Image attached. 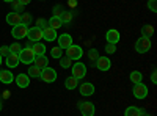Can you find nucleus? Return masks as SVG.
Masks as SVG:
<instances>
[{
	"label": "nucleus",
	"mask_w": 157,
	"mask_h": 116,
	"mask_svg": "<svg viewBox=\"0 0 157 116\" xmlns=\"http://www.w3.org/2000/svg\"><path fill=\"white\" fill-rule=\"evenodd\" d=\"M60 19H61L63 24H71V22H72V13H71V11H63L61 16H60Z\"/></svg>",
	"instance_id": "27"
},
{
	"label": "nucleus",
	"mask_w": 157,
	"mask_h": 116,
	"mask_svg": "<svg viewBox=\"0 0 157 116\" xmlns=\"http://www.w3.org/2000/svg\"><path fill=\"white\" fill-rule=\"evenodd\" d=\"M10 54V47L8 46H2L0 47V55H2V58H6Z\"/></svg>",
	"instance_id": "33"
},
{
	"label": "nucleus",
	"mask_w": 157,
	"mask_h": 116,
	"mask_svg": "<svg viewBox=\"0 0 157 116\" xmlns=\"http://www.w3.org/2000/svg\"><path fill=\"white\" fill-rule=\"evenodd\" d=\"M96 66H98L99 71H109L110 66H112V61H110V58H107V57H98Z\"/></svg>",
	"instance_id": "11"
},
{
	"label": "nucleus",
	"mask_w": 157,
	"mask_h": 116,
	"mask_svg": "<svg viewBox=\"0 0 157 116\" xmlns=\"http://www.w3.org/2000/svg\"><path fill=\"white\" fill-rule=\"evenodd\" d=\"M78 108H80V113L82 116H94V105L91 102H86V100H82L78 102Z\"/></svg>",
	"instance_id": "5"
},
{
	"label": "nucleus",
	"mask_w": 157,
	"mask_h": 116,
	"mask_svg": "<svg viewBox=\"0 0 157 116\" xmlns=\"http://www.w3.org/2000/svg\"><path fill=\"white\" fill-rule=\"evenodd\" d=\"M8 47H10V52H13V54H19L21 50H22V46H21L19 43H13V44H10Z\"/></svg>",
	"instance_id": "29"
},
{
	"label": "nucleus",
	"mask_w": 157,
	"mask_h": 116,
	"mask_svg": "<svg viewBox=\"0 0 157 116\" xmlns=\"http://www.w3.org/2000/svg\"><path fill=\"white\" fill-rule=\"evenodd\" d=\"M14 80V75L11 74V71H0V82L2 83H13Z\"/></svg>",
	"instance_id": "18"
},
{
	"label": "nucleus",
	"mask_w": 157,
	"mask_h": 116,
	"mask_svg": "<svg viewBox=\"0 0 157 116\" xmlns=\"http://www.w3.org/2000/svg\"><path fill=\"white\" fill-rule=\"evenodd\" d=\"M60 66L64 68V69L71 68V66H72V60H71L69 57H61V58H60Z\"/></svg>",
	"instance_id": "28"
},
{
	"label": "nucleus",
	"mask_w": 157,
	"mask_h": 116,
	"mask_svg": "<svg viewBox=\"0 0 157 116\" xmlns=\"http://www.w3.org/2000/svg\"><path fill=\"white\" fill-rule=\"evenodd\" d=\"M30 49L33 50V54H35V57H39V55H44V52H46V46H44L43 43H33Z\"/></svg>",
	"instance_id": "17"
},
{
	"label": "nucleus",
	"mask_w": 157,
	"mask_h": 116,
	"mask_svg": "<svg viewBox=\"0 0 157 116\" xmlns=\"http://www.w3.org/2000/svg\"><path fill=\"white\" fill-rule=\"evenodd\" d=\"M14 80H16V85L19 88H27L30 85V77L27 74H19L17 77H14Z\"/></svg>",
	"instance_id": "14"
},
{
	"label": "nucleus",
	"mask_w": 157,
	"mask_h": 116,
	"mask_svg": "<svg viewBox=\"0 0 157 116\" xmlns=\"http://www.w3.org/2000/svg\"><path fill=\"white\" fill-rule=\"evenodd\" d=\"M141 108H138V107H129V108H126V111H124V116H141Z\"/></svg>",
	"instance_id": "23"
},
{
	"label": "nucleus",
	"mask_w": 157,
	"mask_h": 116,
	"mask_svg": "<svg viewBox=\"0 0 157 116\" xmlns=\"http://www.w3.org/2000/svg\"><path fill=\"white\" fill-rule=\"evenodd\" d=\"M94 93V86L91 83H82L80 85V94L82 96H91Z\"/></svg>",
	"instance_id": "20"
},
{
	"label": "nucleus",
	"mask_w": 157,
	"mask_h": 116,
	"mask_svg": "<svg viewBox=\"0 0 157 116\" xmlns=\"http://www.w3.org/2000/svg\"><path fill=\"white\" fill-rule=\"evenodd\" d=\"M69 5L71 6H75V0H69Z\"/></svg>",
	"instance_id": "41"
},
{
	"label": "nucleus",
	"mask_w": 157,
	"mask_h": 116,
	"mask_svg": "<svg viewBox=\"0 0 157 116\" xmlns=\"http://www.w3.org/2000/svg\"><path fill=\"white\" fill-rule=\"evenodd\" d=\"M115 50H116L115 44H107V46H105V52H107V54H115Z\"/></svg>",
	"instance_id": "36"
},
{
	"label": "nucleus",
	"mask_w": 157,
	"mask_h": 116,
	"mask_svg": "<svg viewBox=\"0 0 157 116\" xmlns=\"http://www.w3.org/2000/svg\"><path fill=\"white\" fill-rule=\"evenodd\" d=\"M27 32H29L27 25H25V24H19V25H14V27H13L11 35H13L14 39H22V38L27 36Z\"/></svg>",
	"instance_id": "4"
},
{
	"label": "nucleus",
	"mask_w": 157,
	"mask_h": 116,
	"mask_svg": "<svg viewBox=\"0 0 157 116\" xmlns=\"http://www.w3.org/2000/svg\"><path fill=\"white\" fill-rule=\"evenodd\" d=\"M21 21H22V24L29 25V24L32 22V14H30V13H22V16H21Z\"/></svg>",
	"instance_id": "31"
},
{
	"label": "nucleus",
	"mask_w": 157,
	"mask_h": 116,
	"mask_svg": "<svg viewBox=\"0 0 157 116\" xmlns=\"http://www.w3.org/2000/svg\"><path fill=\"white\" fill-rule=\"evenodd\" d=\"M90 58L93 60V61L98 60V52H96V50H90Z\"/></svg>",
	"instance_id": "38"
},
{
	"label": "nucleus",
	"mask_w": 157,
	"mask_h": 116,
	"mask_svg": "<svg viewBox=\"0 0 157 116\" xmlns=\"http://www.w3.org/2000/svg\"><path fill=\"white\" fill-rule=\"evenodd\" d=\"M43 82H46V83H52V82H55L57 80V71L55 69H52V68H44L43 71H41V77H39Z\"/></svg>",
	"instance_id": "3"
},
{
	"label": "nucleus",
	"mask_w": 157,
	"mask_h": 116,
	"mask_svg": "<svg viewBox=\"0 0 157 116\" xmlns=\"http://www.w3.org/2000/svg\"><path fill=\"white\" fill-rule=\"evenodd\" d=\"M66 57H69L71 60H80L82 58V55H83V50H82V47L80 46H69L68 49H66Z\"/></svg>",
	"instance_id": "6"
},
{
	"label": "nucleus",
	"mask_w": 157,
	"mask_h": 116,
	"mask_svg": "<svg viewBox=\"0 0 157 116\" xmlns=\"http://www.w3.org/2000/svg\"><path fill=\"white\" fill-rule=\"evenodd\" d=\"M57 30H54V28H50L49 25L46 28H43V38L46 41H55L57 39V33H55Z\"/></svg>",
	"instance_id": "16"
},
{
	"label": "nucleus",
	"mask_w": 157,
	"mask_h": 116,
	"mask_svg": "<svg viewBox=\"0 0 157 116\" xmlns=\"http://www.w3.org/2000/svg\"><path fill=\"white\" fill-rule=\"evenodd\" d=\"M6 66H8V69H13V68H16L17 64L21 63L19 61V55L17 54H13V52H10L8 54V57H6Z\"/></svg>",
	"instance_id": "13"
},
{
	"label": "nucleus",
	"mask_w": 157,
	"mask_h": 116,
	"mask_svg": "<svg viewBox=\"0 0 157 116\" xmlns=\"http://www.w3.org/2000/svg\"><path fill=\"white\" fill-rule=\"evenodd\" d=\"M141 79H143V74L140 71H132L130 72V82L132 83H140Z\"/></svg>",
	"instance_id": "25"
},
{
	"label": "nucleus",
	"mask_w": 157,
	"mask_h": 116,
	"mask_svg": "<svg viewBox=\"0 0 157 116\" xmlns=\"http://www.w3.org/2000/svg\"><path fill=\"white\" fill-rule=\"evenodd\" d=\"M19 2L22 3V6H25V5H29V3L32 2V0H19Z\"/></svg>",
	"instance_id": "40"
},
{
	"label": "nucleus",
	"mask_w": 157,
	"mask_h": 116,
	"mask_svg": "<svg viewBox=\"0 0 157 116\" xmlns=\"http://www.w3.org/2000/svg\"><path fill=\"white\" fill-rule=\"evenodd\" d=\"M3 2H6V3H11V2H14V0H3Z\"/></svg>",
	"instance_id": "42"
},
{
	"label": "nucleus",
	"mask_w": 157,
	"mask_h": 116,
	"mask_svg": "<svg viewBox=\"0 0 157 116\" xmlns=\"http://www.w3.org/2000/svg\"><path fill=\"white\" fill-rule=\"evenodd\" d=\"M27 38H29L32 43H38L39 39H43V30L38 28V27H32L27 32Z\"/></svg>",
	"instance_id": "9"
},
{
	"label": "nucleus",
	"mask_w": 157,
	"mask_h": 116,
	"mask_svg": "<svg viewBox=\"0 0 157 116\" xmlns=\"http://www.w3.org/2000/svg\"><path fill=\"white\" fill-rule=\"evenodd\" d=\"M17 55H19V61H22L24 64H32L35 60V54L30 47H24Z\"/></svg>",
	"instance_id": "2"
},
{
	"label": "nucleus",
	"mask_w": 157,
	"mask_h": 116,
	"mask_svg": "<svg viewBox=\"0 0 157 116\" xmlns=\"http://www.w3.org/2000/svg\"><path fill=\"white\" fill-rule=\"evenodd\" d=\"M0 64H2V55H0Z\"/></svg>",
	"instance_id": "43"
},
{
	"label": "nucleus",
	"mask_w": 157,
	"mask_h": 116,
	"mask_svg": "<svg viewBox=\"0 0 157 116\" xmlns=\"http://www.w3.org/2000/svg\"><path fill=\"white\" fill-rule=\"evenodd\" d=\"M149 49H151V39H149V38L141 36L140 39H137L135 50H137L138 54H146V52H149Z\"/></svg>",
	"instance_id": "1"
},
{
	"label": "nucleus",
	"mask_w": 157,
	"mask_h": 116,
	"mask_svg": "<svg viewBox=\"0 0 157 116\" xmlns=\"http://www.w3.org/2000/svg\"><path fill=\"white\" fill-rule=\"evenodd\" d=\"M41 71L43 69H39V68H36L35 66V64H33V66H30L29 68V77H35V79H39V77H41Z\"/></svg>",
	"instance_id": "24"
},
{
	"label": "nucleus",
	"mask_w": 157,
	"mask_h": 116,
	"mask_svg": "<svg viewBox=\"0 0 157 116\" xmlns=\"http://www.w3.org/2000/svg\"><path fill=\"white\" fill-rule=\"evenodd\" d=\"M69 46H72V38H71V35H69V33L60 35V38H58V47L63 50V49H68Z\"/></svg>",
	"instance_id": "10"
},
{
	"label": "nucleus",
	"mask_w": 157,
	"mask_h": 116,
	"mask_svg": "<svg viewBox=\"0 0 157 116\" xmlns=\"http://www.w3.org/2000/svg\"><path fill=\"white\" fill-rule=\"evenodd\" d=\"M47 25L50 28H54V30H58L61 25H63V22H61V19L60 17H55V16H52L49 21H47Z\"/></svg>",
	"instance_id": "21"
},
{
	"label": "nucleus",
	"mask_w": 157,
	"mask_h": 116,
	"mask_svg": "<svg viewBox=\"0 0 157 116\" xmlns=\"http://www.w3.org/2000/svg\"><path fill=\"white\" fill-rule=\"evenodd\" d=\"M35 27H38V28H46L47 27V21L46 19H43V17H39L38 21H36V25H35Z\"/></svg>",
	"instance_id": "32"
},
{
	"label": "nucleus",
	"mask_w": 157,
	"mask_h": 116,
	"mask_svg": "<svg viewBox=\"0 0 157 116\" xmlns=\"http://www.w3.org/2000/svg\"><path fill=\"white\" fill-rule=\"evenodd\" d=\"M105 38H107V43H109V44H116L118 41H120V32L115 30V28H112V30L107 32Z\"/></svg>",
	"instance_id": "15"
},
{
	"label": "nucleus",
	"mask_w": 157,
	"mask_h": 116,
	"mask_svg": "<svg viewBox=\"0 0 157 116\" xmlns=\"http://www.w3.org/2000/svg\"><path fill=\"white\" fill-rule=\"evenodd\" d=\"M77 85H78V79H75V77H72V75L68 77L66 82H64V86H66L68 89H75Z\"/></svg>",
	"instance_id": "22"
},
{
	"label": "nucleus",
	"mask_w": 157,
	"mask_h": 116,
	"mask_svg": "<svg viewBox=\"0 0 157 116\" xmlns=\"http://www.w3.org/2000/svg\"><path fill=\"white\" fill-rule=\"evenodd\" d=\"M11 3H13V8H14V13L22 11V3L19 2V0H14V2H11Z\"/></svg>",
	"instance_id": "34"
},
{
	"label": "nucleus",
	"mask_w": 157,
	"mask_h": 116,
	"mask_svg": "<svg viewBox=\"0 0 157 116\" xmlns=\"http://www.w3.org/2000/svg\"><path fill=\"white\" fill-rule=\"evenodd\" d=\"M50 55L54 57V58H61V49L58 47V46H55V47H52V50H50Z\"/></svg>",
	"instance_id": "30"
},
{
	"label": "nucleus",
	"mask_w": 157,
	"mask_h": 116,
	"mask_svg": "<svg viewBox=\"0 0 157 116\" xmlns=\"http://www.w3.org/2000/svg\"><path fill=\"white\" fill-rule=\"evenodd\" d=\"M61 13H63L61 6H54V16H55V17H60Z\"/></svg>",
	"instance_id": "37"
},
{
	"label": "nucleus",
	"mask_w": 157,
	"mask_h": 116,
	"mask_svg": "<svg viewBox=\"0 0 157 116\" xmlns=\"http://www.w3.org/2000/svg\"><path fill=\"white\" fill-rule=\"evenodd\" d=\"M141 33H143L145 38H151L154 35V27H152V25H143V27H141Z\"/></svg>",
	"instance_id": "26"
},
{
	"label": "nucleus",
	"mask_w": 157,
	"mask_h": 116,
	"mask_svg": "<svg viewBox=\"0 0 157 116\" xmlns=\"http://www.w3.org/2000/svg\"><path fill=\"white\" fill-rule=\"evenodd\" d=\"M151 82H152V83H157V74H155V71H154L152 75H151Z\"/></svg>",
	"instance_id": "39"
},
{
	"label": "nucleus",
	"mask_w": 157,
	"mask_h": 116,
	"mask_svg": "<svg viewBox=\"0 0 157 116\" xmlns=\"http://www.w3.org/2000/svg\"><path fill=\"white\" fill-rule=\"evenodd\" d=\"M6 22L11 25V27L22 24V21H21V14H19V13H14V11L8 13V14H6Z\"/></svg>",
	"instance_id": "12"
},
{
	"label": "nucleus",
	"mask_w": 157,
	"mask_h": 116,
	"mask_svg": "<svg viewBox=\"0 0 157 116\" xmlns=\"http://www.w3.org/2000/svg\"><path fill=\"white\" fill-rule=\"evenodd\" d=\"M86 75V66L83 63H80V61H77L74 66H72V77H75V79H83V77Z\"/></svg>",
	"instance_id": "8"
},
{
	"label": "nucleus",
	"mask_w": 157,
	"mask_h": 116,
	"mask_svg": "<svg viewBox=\"0 0 157 116\" xmlns=\"http://www.w3.org/2000/svg\"><path fill=\"white\" fill-rule=\"evenodd\" d=\"M41 2H43V0H41Z\"/></svg>",
	"instance_id": "44"
},
{
	"label": "nucleus",
	"mask_w": 157,
	"mask_h": 116,
	"mask_svg": "<svg viewBox=\"0 0 157 116\" xmlns=\"http://www.w3.org/2000/svg\"><path fill=\"white\" fill-rule=\"evenodd\" d=\"M33 63H35V66H36V68H39V69H44V68H47V63H49V60H47L44 55H39V57H35Z\"/></svg>",
	"instance_id": "19"
},
{
	"label": "nucleus",
	"mask_w": 157,
	"mask_h": 116,
	"mask_svg": "<svg viewBox=\"0 0 157 116\" xmlns=\"http://www.w3.org/2000/svg\"><path fill=\"white\" fill-rule=\"evenodd\" d=\"M132 93H134V96H135L137 99H145V97L148 96V86H146L145 83H141V82H140V83H135Z\"/></svg>",
	"instance_id": "7"
},
{
	"label": "nucleus",
	"mask_w": 157,
	"mask_h": 116,
	"mask_svg": "<svg viewBox=\"0 0 157 116\" xmlns=\"http://www.w3.org/2000/svg\"><path fill=\"white\" fill-rule=\"evenodd\" d=\"M155 3H157V0H149V2H148V8H149L152 13H155V11H157V8H155Z\"/></svg>",
	"instance_id": "35"
}]
</instances>
